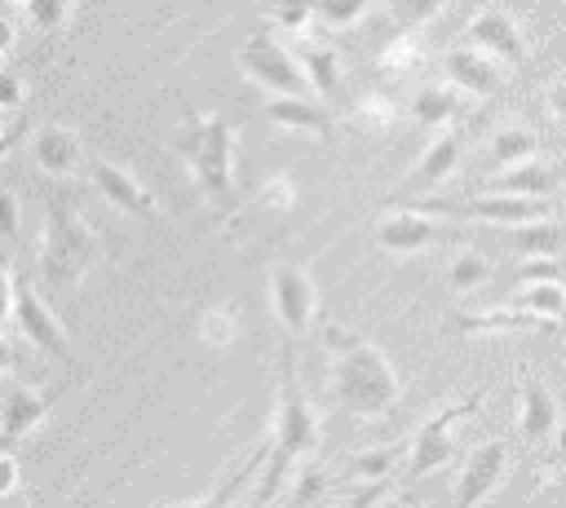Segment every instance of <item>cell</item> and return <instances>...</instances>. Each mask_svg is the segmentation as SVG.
Masks as SVG:
<instances>
[{"label":"cell","instance_id":"29","mask_svg":"<svg viewBox=\"0 0 566 508\" xmlns=\"http://www.w3.org/2000/svg\"><path fill=\"white\" fill-rule=\"evenodd\" d=\"M394 119H398V106H394V97H385V93H363V97L354 102V124H358V128L385 133V128H394Z\"/></svg>","mask_w":566,"mask_h":508},{"label":"cell","instance_id":"3","mask_svg":"<svg viewBox=\"0 0 566 508\" xmlns=\"http://www.w3.org/2000/svg\"><path fill=\"white\" fill-rule=\"evenodd\" d=\"M97 256V239L93 225L75 212V203L66 199V190L49 194L44 208V239H40V278L53 292H66L84 278V269Z\"/></svg>","mask_w":566,"mask_h":508},{"label":"cell","instance_id":"31","mask_svg":"<svg viewBox=\"0 0 566 508\" xmlns=\"http://www.w3.org/2000/svg\"><path fill=\"white\" fill-rule=\"evenodd\" d=\"M199 336H203L208 345L226 349V345L239 336V314H234L230 305H212V309H203V318H199Z\"/></svg>","mask_w":566,"mask_h":508},{"label":"cell","instance_id":"24","mask_svg":"<svg viewBox=\"0 0 566 508\" xmlns=\"http://www.w3.org/2000/svg\"><path fill=\"white\" fill-rule=\"evenodd\" d=\"M513 305H517V309H526V314H535V318H566V292H562V278L517 283Z\"/></svg>","mask_w":566,"mask_h":508},{"label":"cell","instance_id":"27","mask_svg":"<svg viewBox=\"0 0 566 508\" xmlns=\"http://www.w3.org/2000/svg\"><path fill=\"white\" fill-rule=\"evenodd\" d=\"M380 9H385L402 31H420V27H429V22L447 9V0H380Z\"/></svg>","mask_w":566,"mask_h":508},{"label":"cell","instance_id":"11","mask_svg":"<svg viewBox=\"0 0 566 508\" xmlns=\"http://www.w3.org/2000/svg\"><path fill=\"white\" fill-rule=\"evenodd\" d=\"M464 146H469V133L460 128V124H447L433 141H429V150L420 155V163L407 172V181L398 186V194H394V203H402V199H411V194H420V190H433V186H442L455 168H460V159H464Z\"/></svg>","mask_w":566,"mask_h":508},{"label":"cell","instance_id":"35","mask_svg":"<svg viewBox=\"0 0 566 508\" xmlns=\"http://www.w3.org/2000/svg\"><path fill=\"white\" fill-rule=\"evenodd\" d=\"M270 22H279L283 31H305L310 22H314V0H279L274 9H270Z\"/></svg>","mask_w":566,"mask_h":508},{"label":"cell","instance_id":"45","mask_svg":"<svg viewBox=\"0 0 566 508\" xmlns=\"http://www.w3.org/2000/svg\"><path fill=\"white\" fill-rule=\"evenodd\" d=\"M4 371H13V345L0 336V375H4Z\"/></svg>","mask_w":566,"mask_h":508},{"label":"cell","instance_id":"4","mask_svg":"<svg viewBox=\"0 0 566 508\" xmlns=\"http://www.w3.org/2000/svg\"><path fill=\"white\" fill-rule=\"evenodd\" d=\"M177 155L186 159L208 203H234V128L226 115H186V128L177 133Z\"/></svg>","mask_w":566,"mask_h":508},{"label":"cell","instance_id":"6","mask_svg":"<svg viewBox=\"0 0 566 508\" xmlns=\"http://www.w3.org/2000/svg\"><path fill=\"white\" fill-rule=\"evenodd\" d=\"M478 402H482V393H469L464 402L433 411V415L416 428V437H411V459H407V481H420L424 473H438V468L455 455V424H464V420L478 411Z\"/></svg>","mask_w":566,"mask_h":508},{"label":"cell","instance_id":"30","mask_svg":"<svg viewBox=\"0 0 566 508\" xmlns=\"http://www.w3.org/2000/svg\"><path fill=\"white\" fill-rule=\"evenodd\" d=\"M18 13H22V22H31L35 31L53 35V31L66 27V18H71V0H22Z\"/></svg>","mask_w":566,"mask_h":508},{"label":"cell","instance_id":"38","mask_svg":"<svg viewBox=\"0 0 566 508\" xmlns=\"http://www.w3.org/2000/svg\"><path fill=\"white\" fill-rule=\"evenodd\" d=\"M13 265H9V252H0V331H4V318L13 314Z\"/></svg>","mask_w":566,"mask_h":508},{"label":"cell","instance_id":"19","mask_svg":"<svg viewBox=\"0 0 566 508\" xmlns=\"http://www.w3.org/2000/svg\"><path fill=\"white\" fill-rule=\"evenodd\" d=\"M292 53H296V62H301V71H305V80H310V88L318 97H336L340 93V57H336L332 44H318L314 35H301L292 44Z\"/></svg>","mask_w":566,"mask_h":508},{"label":"cell","instance_id":"5","mask_svg":"<svg viewBox=\"0 0 566 508\" xmlns=\"http://www.w3.org/2000/svg\"><path fill=\"white\" fill-rule=\"evenodd\" d=\"M239 66L252 84H261L270 93H310V80L301 71L296 53L283 40H274V31H265V27L239 49Z\"/></svg>","mask_w":566,"mask_h":508},{"label":"cell","instance_id":"12","mask_svg":"<svg viewBox=\"0 0 566 508\" xmlns=\"http://www.w3.org/2000/svg\"><path fill=\"white\" fill-rule=\"evenodd\" d=\"M451 230H442L424 208H411L402 203L398 212H389L380 225H376V243L385 252H398V256H411V252H424L433 243H442Z\"/></svg>","mask_w":566,"mask_h":508},{"label":"cell","instance_id":"25","mask_svg":"<svg viewBox=\"0 0 566 508\" xmlns=\"http://www.w3.org/2000/svg\"><path fill=\"white\" fill-rule=\"evenodd\" d=\"M376 66H380L385 75H394V80H407V75H416V71L424 66V44H420V35H416V31H402L398 40H389Z\"/></svg>","mask_w":566,"mask_h":508},{"label":"cell","instance_id":"13","mask_svg":"<svg viewBox=\"0 0 566 508\" xmlns=\"http://www.w3.org/2000/svg\"><path fill=\"white\" fill-rule=\"evenodd\" d=\"M442 71H447V80H451L460 93H469V97H495V93H504V62L491 57V53H482L478 44L451 49V53L442 57Z\"/></svg>","mask_w":566,"mask_h":508},{"label":"cell","instance_id":"20","mask_svg":"<svg viewBox=\"0 0 566 508\" xmlns=\"http://www.w3.org/2000/svg\"><path fill=\"white\" fill-rule=\"evenodd\" d=\"M486 190L495 194H531V199H548L557 190V168L553 163H539V159H522L513 168H500Z\"/></svg>","mask_w":566,"mask_h":508},{"label":"cell","instance_id":"42","mask_svg":"<svg viewBox=\"0 0 566 508\" xmlns=\"http://www.w3.org/2000/svg\"><path fill=\"white\" fill-rule=\"evenodd\" d=\"M13 490H18V459L0 455V495H13Z\"/></svg>","mask_w":566,"mask_h":508},{"label":"cell","instance_id":"36","mask_svg":"<svg viewBox=\"0 0 566 508\" xmlns=\"http://www.w3.org/2000/svg\"><path fill=\"white\" fill-rule=\"evenodd\" d=\"M256 199H261L265 208H292V203H296V186H292L287 177H270V181L256 190Z\"/></svg>","mask_w":566,"mask_h":508},{"label":"cell","instance_id":"9","mask_svg":"<svg viewBox=\"0 0 566 508\" xmlns=\"http://www.w3.org/2000/svg\"><path fill=\"white\" fill-rule=\"evenodd\" d=\"M504 477H509V442H504V437L478 442V446L469 451V459H464L455 486H451V499H455L460 508L486 504V499L500 490Z\"/></svg>","mask_w":566,"mask_h":508},{"label":"cell","instance_id":"41","mask_svg":"<svg viewBox=\"0 0 566 508\" xmlns=\"http://www.w3.org/2000/svg\"><path fill=\"white\" fill-rule=\"evenodd\" d=\"M544 102H548V115L566 128V80H553V84H548V93H544Z\"/></svg>","mask_w":566,"mask_h":508},{"label":"cell","instance_id":"8","mask_svg":"<svg viewBox=\"0 0 566 508\" xmlns=\"http://www.w3.org/2000/svg\"><path fill=\"white\" fill-rule=\"evenodd\" d=\"M270 305H274V318L283 331L305 336L314 322V309H318L314 278L301 265H283V261L270 265Z\"/></svg>","mask_w":566,"mask_h":508},{"label":"cell","instance_id":"18","mask_svg":"<svg viewBox=\"0 0 566 508\" xmlns=\"http://www.w3.org/2000/svg\"><path fill=\"white\" fill-rule=\"evenodd\" d=\"M44 415H49V398L35 393V389H27V384H13L0 398V442L4 446L22 442L27 433H35L44 424Z\"/></svg>","mask_w":566,"mask_h":508},{"label":"cell","instance_id":"46","mask_svg":"<svg viewBox=\"0 0 566 508\" xmlns=\"http://www.w3.org/2000/svg\"><path fill=\"white\" fill-rule=\"evenodd\" d=\"M4 115H9V110H4V106H0V128H4V124H9V119H4Z\"/></svg>","mask_w":566,"mask_h":508},{"label":"cell","instance_id":"23","mask_svg":"<svg viewBox=\"0 0 566 508\" xmlns=\"http://www.w3.org/2000/svg\"><path fill=\"white\" fill-rule=\"evenodd\" d=\"M562 247H566V225H557L548 216L513 225V252L517 256H557Z\"/></svg>","mask_w":566,"mask_h":508},{"label":"cell","instance_id":"16","mask_svg":"<svg viewBox=\"0 0 566 508\" xmlns=\"http://www.w3.org/2000/svg\"><path fill=\"white\" fill-rule=\"evenodd\" d=\"M265 119L279 124V128H287V133H310V137H323V141L336 133L332 110L318 106V102H310L305 93H274L265 102Z\"/></svg>","mask_w":566,"mask_h":508},{"label":"cell","instance_id":"39","mask_svg":"<svg viewBox=\"0 0 566 508\" xmlns=\"http://www.w3.org/2000/svg\"><path fill=\"white\" fill-rule=\"evenodd\" d=\"M535 278H562V265L553 256H535L517 269V283H535Z\"/></svg>","mask_w":566,"mask_h":508},{"label":"cell","instance_id":"33","mask_svg":"<svg viewBox=\"0 0 566 508\" xmlns=\"http://www.w3.org/2000/svg\"><path fill=\"white\" fill-rule=\"evenodd\" d=\"M394 459H398L394 446H371V451H358L349 459V473H354V481H380V477H389Z\"/></svg>","mask_w":566,"mask_h":508},{"label":"cell","instance_id":"22","mask_svg":"<svg viewBox=\"0 0 566 508\" xmlns=\"http://www.w3.org/2000/svg\"><path fill=\"white\" fill-rule=\"evenodd\" d=\"M539 155V133L526 128V124H500L486 141V163L491 168H513L522 159H535Z\"/></svg>","mask_w":566,"mask_h":508},{"label":"cell","instance_id":"34","mask_svg":"<svg viewBox=\"0 0 566 508\" xmlns=\"http://www.w3.org/2000/svg\"><path fill=\"white\" fill-rule=\"evenodd\" d=\"M323 490H327V473L314 464V455L301 459V473H296V486L287 490V499H292V504H314Z\"/></svg>","mask_w":566,"mask_h":508},{"label":"cell","instance_id":"32","mask_svg":"<svg viewBox=\"0 0 566 508\" xmlns=\"http://www.w3.org/2000/svg\"><path fill=\"white\" fill-rule=\"evenodd\" d=\"M371 0H314V22L332 27V31H345L354 22H363Z\"/></svg>","mask_w":566,"mask_h":508},{"label":"cell","instance_id":"21","mask_svg":"<svg viewBox=\"0 0 566 508\" xmlns=\"http://www.w3.org/2000/svg\"><path fill=\"white\" fill-rule=\"evenodd\" d=\"M411 119L420 128H447L460 124V88L455 84H424L411 97Z\"/></svg>","mask_w":566,"mask_h":508},{"label":"cell","instance_id":"10","mask_svg":"<svg viewBox=\"0 0 566 508\" xmlns=\"http://www.w3.org/2000/svg\"><path fill=\"white\" fill-rule=\"evenodd\" d=\"M464 40H469V44H478L482 53L500 57L504 66H526V57H531L526 35H522V27H517V18H513V13H504V9H495V4L478 9V13L464 22Z\"/></svg>","mask_w":566,"mask_h":508},{"label":"cell","instance_id":"40","mask_svg":"<svg viewBox=\"0 0 566 508\" xmlns=\"http://www.w3.org/2000/svg\"><path fill=\"white\" fill-rule=\"evenodd\" d=\"M0 106H4V110L22 106V80H18L13 71H0Z\"/></svg>","mask_w":566,"mask_h":508},{"label":"cell","instance_id":"37","mask_svg":"<svg viewBox=\"0 0 566 508\" xmlns=\"http://www.w3.org/2000/svg\"><path fill=\"white\" fill-rule=\"evenodd\" d=\"M18 230H22V208L9 190H0V239L4 243H18Z\"/></svg>","mask_w":566,"mask_h":508},{"label":"cell","instance_id":"15","mask_svg":"<svg viewBox=\"0 0 566 508\" xmlns=\"http://www.w3.org/2000/svg\"><path fill=\"white\" fill-rule=\"evenodd\" d=\"M88 177H93V186L106 194L111 208H119V212H128V216H155V212H159L155 194H150L133 172H124L119 163L88 159Z\"/></svg>","mask_w":566,"mask_h":508},{"label":"cell","instance_id":"44","mask_svg":"<svg viewBox=\"0 0 566 508\" xmlns=\"http://www.w3.org/2000/svg\"><path fill=\"white\" fill-rule=\"evenodd\" d=\"M13 49V13L9 9H0V57Z\"/></svg>","mask_w":566,"mask_h":508},{"label":"cell","instance_id":"14","mask_svg":"<svg viewBox=\"0 0 566 508\" xmlns=\"http://www.w3.org/2000/svg\"><path fill=\"white\" fill-rule=\"evenodd\" d=\"M553 433H557V402H553L548 384H539L531 371H522V380H517V437H522V446L539 451L553 442Z\"/></svg>","mask_w":566,"mask_h":508},{"label":"cell","instance_id":"2","mask_svg":"<svg viewBox=\"0 0 566 508\" xmlns=\"http://www.w3.org/2000/svg\"><path fill=\"white\" fill-rule=\"evenodd\" d=\"M318 415L301 389V375H296V362L283 358V384H279V406H274V428H270V451H265V468H261V486H256V504H274L279 490L292 481V468L301 459H310L318 451Z\"/></svg>","mask_w":566,"mask_h":508},{"label":"cell","instance_id":"28","mask_svg":"<svg viewBox=\"0 0 566 508\" xmlns=\"http://www.w3.org/2000/svg\"><path fill=\"white\" fill-rule=\"evenodd\" d=\"M539 322L535 314L526 309H491V314H460V331H517V327H531Z\"/></svg>","mask_w":566,"mask_h":508},{"label":"cell","instance_id":"43","mask_svg":"<svg viewBox=\"0 0 566 508\" xmlns=\"http://www.w3.org/2000/svg\"><path fill=\"white\" fill-rule=\"evenodd\" d=\"M22 133H27V119H13V124H4V128H0V159L22 141Z\"/></svg>","mask_w":566,"mask_h":508},{"label":"cell","instance_id":"26","mask_svg":"<svg viewBox=\"0 0 566 508\" xmlns=\"http://www.w3.org/2000/svg\"><path fill=\"white\" fill-rule=\"evenodd\" d=\"M491 278V261L478 252V247H464V252H455L451 256V265H447V287L451 292H478L482 283Z\"/></svg>","mask_w":566,"mask_h":508},{"label":"cell","instance_id":"47","mask_svg":"<svg viewBox=\"0 0 566 508\" xmlns=\"http://www.w3.org/2000/svg\"><path fill=\"white\" fill-rule=\"evenodd\" d=\"M562 358H566V345H562Z\"/></svg>","mask_w":566,"mask_h":508},{"label":"cell","instance_id":"1","mask_svg":"<svg viewBox=\"0 0 566 508\" xmlns=\"http://www.w3.org/2000/svg\"><path fill=\"white\" fill-rule=\"evenodd\" d=\"M323 349L332 358L327 367V389H332V402L358 420H380L398 406L402 398V380L394 371V362L358 331L340 327V322H327L323 327Z\"/></svg>","mask_w":566,"mask_h":508},{"label":"cell","instance_id":"7","mask_svg":"<svg viewBox=\"0 0 566 508\" xmlns=\"http://www.w3.org/2000/svg\"><path fill=\"white\" fill-rule=\"evenodd\" d=\"M13 322H18L22 340H31L40 353L57 358L62 367H75V353H71V345H66L62 322L53 318V309L44 305V296L35 292L31 278H18V287H13Z\"/></svg>","mask_w":566,"mask_h":508},{"label":"cell","instance_id":"17","mask_svg":"<svg viewBox=\"0 0 566 508\" xmlns=\"http://www.w3.org/2000/svg\"><path fill=\"white\" fill-rule=\"evenodd\" d=\"M31 159H35V168H40V172H49L53 181H66V177H75V172H80L84 150H80V137H75L71 128L49 124V128H40V133H35V141H31Z\"/></svg>","mask_w":566,"mask_h":508}]
</instances>
